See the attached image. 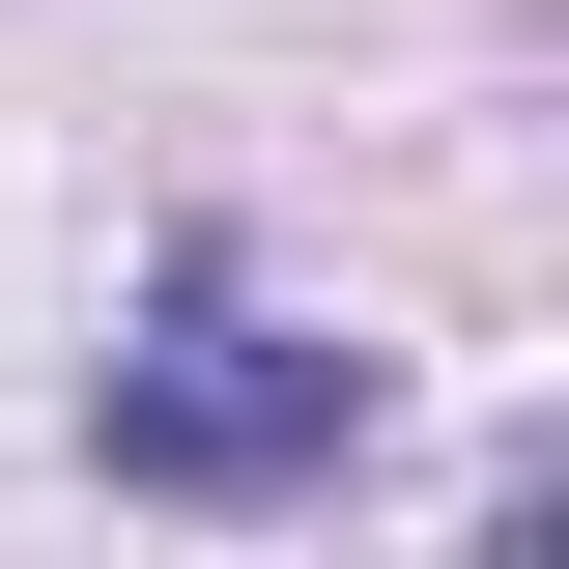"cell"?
I'll list each match as a JSON object with an SVG mask.
<instances>
[{
	"instance_id": "obj_1",
	"label": "cell",
	"mask_w": 569,
	"mask_h": 569,
	"mask_svg": "<svg viewBox=\"0 0 569 569\" xmlns=\"http://www.w3.org/2000/svg\"><path fill=\"white\" fill-rule=\"evenodd\" d=\"M370 399H399V370H370V342H313V313H257L228 257H171L114 342H86V456H114L142 512H284V485H342V456H370Z\"/></svg>"
}]
</instances>
